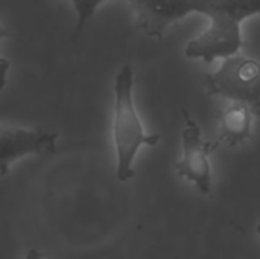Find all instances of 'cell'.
<instances>
[{
	"mask_svg": "<svg viewBox=\"0 0 260 259\" xmlns=\"http://www.w3.org/2000/svg\"><path fill=\"white\" fill-rule=\"evenodd\" d=\"M193 13L206 15L211 24L188 43L185 56L211 63L216 58L238 55L243 47L241 24L260 14V0H170L168 18L172 25Z\"/></svg>",
	"mask_w": 260,
	"mask_h": 259,
	"instance_id": "obj_1",
	"label": "cell"
},
{
	"mask_svg": "<svg viewBox=\"0 0 260 259\" xmlns=\"http://www.w3.org/2000/svg\"><path fill=\"white\" fill-rule=\"evenodd\" d=\"M134 70L123 66L114 79L113 142L117 155L116 175L119 182L134 178V161L141 146H155L161 139L160 134H146L134 103Z\"/></svg>",
	"mask_w": 260,
	"mask_h": 259,
	"instance_id": "obj_2",
	"label": "cell"
},
{
	"mask_svg": "<svg viewBox=\"0 0 260 259\" xmlns=\"http://www.w3.org/2000/svg\"><path fill=\"white\" fill-rule=\"evenodd\" d=\"M208 95H220L244 103L260 117V58L234 55L203 80Z\"/></svg>",
	"mask_w": 260,
	"mask_h": 259,
	"instance_id": "obj_3",
	"label": "cell"
},
{
	"mask_svg": "<svg viewBox=\"0 0 260 259\" xmlns=\"http://www.w3.org/2000/svg\"><path fill=\"white\" fill-rule=\"evenodd\" d=\"M185 127L183 130V156L175 163V169L182 178H187L196 185L200 193L212 192V168L208 155L215 151L213 141H203L197 122L183 111Z\"/></svg>",
	"mask_w": 260,
	"mask_h": 259,
	"instance_id": "obj_4",
	"label": "cell"
},
{
	"mask_svg": "<svg viewBox=\"0 0 260 259\" xmlns=\"http://www.w3.org/2000/svg\"><path fill=\"white\" fill-rule=\"evenodd\" d=\"M57 137L58 135L56 132L45 131V130H2L0 132L2 177L7 175L10 167L23 156L55 152Z\"/></svg>",
	"mask_w": 260,
	"mask_h": 259,
	"instance_id": "obj_5",
	"label": "cell"
},
{
	"mask_svg": "<svg viewBox=\"0 0 260 259\" xmlns=\"http://www.w3.org/2000/svg\"><path fill=\"white\" fill-rule=\"evenodd\" d=\"M253 114V111L244 103H234L229 107L221 116L220 135L217 140L213 141L215 149H217L222 141L235 146L250 139Z\"/></svg>",
	"mask_w": 260,
	"mask_h": 259,
	"instance_id": "obj_6",
	"label": "cell"
},
{
	"mask_svg": "<svg viewBox=\"0 0 260 259\" xmlns=\"http://www.w3.org/2000/svg\"><path fill=\"white\" fill-rule=\"evenodd\" d=\"M76 13V25L74 37L81 35L89 20L94 17L96 10L106 0H69Z\"/></svg>",
	"mask_w": 260,
	"mask_h": 259,
	"instance_id": "obj_7",
	"label": "cell"
},
{
	"mask_svg": "<svg viewBox=\"0 0 260 259\" xmlns=\"http://www.w3.org/2000/svg\"><path fill=\"white\" fill-rule=\"evenodd\" d=\"M22 259H46V256L37 249H29Z\"/></svg>",
	"mask_w": 260,
	"mask_h": 259,
	"instance_id": "obj_8",
	"label": "cell"
},
{
	"mask_svg": "<svg viewBox=\"0 0 260 259\" xmlns=\"http://www.w3.org/2000/svg\"><path fill=\"white\" fill-rule=\"evenodd\" d=\"M256 233H258L259 235H260V223H259L258 226H256Z\"/></svg>",
	"mask_w": 260,
	"mask_h": 259,
	"instance_id": "obj_9",
	"label": "cell"
}]
</instances>
